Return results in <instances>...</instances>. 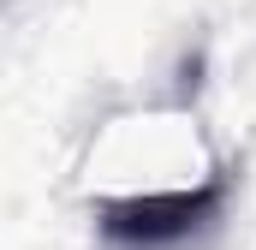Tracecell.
I'll return each mask as SVG.
<instances>
[{"instance_id": "1", "label": "cell", "mask_w": 256, "mask_h": 250, "mask_svg": "<svg viewBox=\"0 0 256 250\" xmlns=\"http://www.w3.org/2000/svg\"><path fill=\"white\" fill-rule=\"evenodd\" d=\"M232 190H238V161H214L191 185L96 196L90 220L102 250H202L226 226Z\"/></svg>"}]
</instances>
